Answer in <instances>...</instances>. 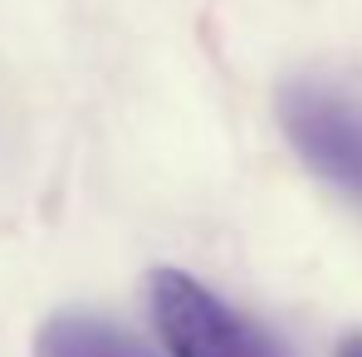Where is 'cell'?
Here are the masks:
<instances>
[{
	"label": "cell",
	"instance_id": "1",
	"mask_svg": "<svg viewBox=\"0 0 362 357\" xmlns=\"http://www.w3.org/2000/svg\"><path fill=\"white\" fill-rule=\"evenodd\" d=\"M147 308L172 357H289L274 333H264L250 313L230 308L221 294L196 284L186 269H152Z\"/></svg>",
	"mask_w": 362,
	"mask_h": 357
},
{
	"label": "cell",
	"instance_id": "2",
	"mask_svg": "<svg viewBox=\"0 0 362 357\" xmlns=\"http://www.w3.org/2000/svg\"><path fill=\"white\" fill-rule=\"evenodd\" d=\"M279 122L308 172L362 206V103L328 83H289Z\"/></svg>",
	"mask_w": 362,
	"mask_h": 357
},
{
	"label": "cell",
	"instance_id": "3",
	"mask_svg": "<svg viewBox=\"0 0 362 357\" xmlns=\"http://www.w3.org/2000/svg\"><path fill=\"white\" fill-rule=\"evenodd\" d=\"M35 357H152L132 333L98 313H54L35 333Z\"/></svg>",
	"mask_w": 362,
	"mask_h": 357
},
{
	"label": "cell",
	"instance_id": "4",
	"mask_svg": "<svg viewBox=\"0 0 362 357\" xmlns=\"http://www.w3.org/2000/svg\"><path fill=\"white\" fill-rule=\"evenodd\" d=\"M338 357H362V333H348V338L338 343Z\"/></svg>",
	"mask_w": 362,
	"mask_h": 357
}]
</instances>
